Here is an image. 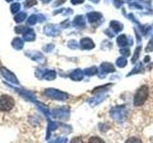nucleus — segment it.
<instances>
[{"label": "nucleus", "mask_w": 153, "mask_h": 143, "mask_svg": "<svg viewBox=\"0 0 153 143\" xmlns=\"http://www.w3.org/2000/svg\"><path fill=\"white\" fill-rule=\"evenodd\" d=\"M14 105H16V101H14V99L11 95L3 94L0 97V112L3 113L11 112L13 109Z\"/></svg>", "instance_id": "f257e3e1"}, {"label": "nucleus", "mask_w": 153, "mask_h": 143, "mask_svg": "<svg viewBox=\"0 0 153 143\" xmlns=\"http://www.w3.org/2000/svg\"><path fill=\"white\" fill-rule=\"evenodd\" d=\"M147 95H148L147 87H146V86H142V87L138 90V92L135 94V97H134V104H135L136 106L142 105L146 100Z\"/></svg>", "instance_id": "f03ea898"}, {"label": "nucleus", "mask_w": 153, "mask_h": 143, "mask_svg": "<svg viewBox=\"0 0 153 143\" xmlns=\"http://www.w3.org/2000/svg\"><path fill=\"white\" fill-rule=\"evenodd\" d=\"M45 20V17L42 14H33L28 19V24L30 25H35L36 22H43Z\"/></svg>", "instance_id": "7ed1b4c3"}, {"label": "nucleus", "mask_w": 153, "mask_h": 143, "mask_svg": "<svg viewBox=\"0 0 153 143\" xmlns=\"http://www.w3.org/2000/svg\"><path fill=\"white\" fill-rule=\"evenodd\" d=\"M45 33L47 35H50V36H55L56 35H59V31L54 26V25H47L45 27V30H44Z\"/></svg>", "instance_id": "20e7f679"}, {"label": "nucleus", "mask_w": 153, "mask_h": 143, "mask_svg": "<svg viewBox=\"0 0 153 143\" xmlns=\"http://www.w3.org/2000/svg\"><path fill=\"white\" fill-rule=\"evenodd\" d=\"M35 32L33 29H26V31L23 32V38L26 41H32L35 39Z\"/></svg>", "instance_id": "39448f33"}, {"label": "nucleus", "mask_w": 153, "mask_h": 143, "mask_svg": "<svg viewBox=\"0 0 153 143\" xmlns=\"http://www.w3.org/2000/svg\"><path fill=\"white\" fill-rule=\"evenodd\" d=\"M80 46L83 49H92L94 47V43L90 38H83L80 41Z\"/></svg>", "instance_id": "423d86ee"}, {"label": "nucleus", "mask_w": 153, "mask_h": 143, "mask_svg": "<svg viewBox=\"0 0 153 143\" xmlns=\"http://www.w3.org/2000/svg\"><path fill=\"white\" fill-rule=\"evenodd\" d=\"M87 18L89 22H96L102 18V15L99 13H91L87 14Z\"/></svg>", "instance_id": "0eeeda50"}, {"label": "nucleus", "mask_w": 153, "mask_h": 143, "mask_svg": "<svg viewBox=\"0 0 153 143\" xmlns=\"http://www.w3.org/2000/svg\"><path fill=\"white\" fill-rule=\"evenodd\" d=\"M27 17V13H24V12H21V13H17L16 16H14V21H16V23H20L22 21H24L26 19Z\"/></svg>", "instance_id": "6e6552de"}, {"label": "nucleus", "mask_w": 153, "mask_h": 143, "mask_svg": "<svg viewBox=\"0 0 153 143\" xmlns=\"http://www.w3.org/2000/svg\"><path fill=\"white\" fill-rule=\"evenodd\" d=\"M110 26H111V28L113 29V30L117 32L123 30V25L118 21H112L111 24H110Z\"/></svg>", "instance_id": "1a4fd4ad"}, {"label": "nucleus", "mask_w": 153, "mask_h": 143, "mask_svg": "<svg viewBox=\"0 0 153 143\" xmlns=\"http://www.w3.org/2000/svg\"><path fill=\"white\" fill-rule=\"evenodd\" d=\"M13 48H16L17 50L21 49L23 47V41L20 39V38H14L13 41Z\"/></svg>", "instance_id": "9d476101"}, {"label": "nucleus", "mask_w": 153, "mask_h": 143, "mask_svg": "<svg viewBox=\"0 0 153 143\" xmlns=\"http://www.w3.org/2000/svg\"><path fill=\"white\" fill-rule=\"evenodd\" d=\"M118 42V45L119 46H124L127 44V40H126V35H120L117 39Z\"/></svg>", "instance_id": "9b49d317"}, {"label": "nucleus", "mask_w": 153, "mask_h": 143, "mask_svg": "<svg viewBox=\"0 0 153 143\" xmlns=\"http://www.w3.org/2000/svg\"><path fill=\"white\" fill-rule=\"evenodd\" d=\"M74 24L76 26H81V25H84V19L83 17L79 15V16H76L74 20Z\"/></svg>", "instance_id": "f8f14e48"}, {"label": "nucleus", "mask_w": 153, "mask_h": 143, "mask_svg": "<svg viewBox=\"0 0 153 143\" xmlns=\"http://www.w3.org/2000/svg\"><path fill=\"white\" fill-rule=\"evenodd\" d=\"M88 143H105L104 140H102V138H100L98 136H92L89 138Z\"/></svg>", "instance_id": "ddd939ff"}, {"label": "nucleus", "mask_w": 153, "mask_h": 143, "mask_svg": "<svg viewBox=\"0 0 153 143\" xmlns=\"http://www.w3.org/2000/svg\"><path fill=\"white\" fill-rule=\"evenodd\" d=\"M19 10H20V4H19V3H13V4H12V6H11V12L13 13H18Z\"/></svg>", "instance_id": "4468645a"}, {"label": "nucleus", "mask_w": 153, "mask_h": 143, "mask_svg": "<svg viewBox=\"0 0 153 143\" xmlns=\"http://www.w3.org/2000/svg\"><path fill=\"white\" fill-rule=\"evenodd\" d=\"M102 69L105 72H113L114 71V68L111 64H108V63H103L102 65Z\"/></svg>", "instance_id": "2eb2a0df"}, {"label": "nucleus", "mask_w": 153, "mask_h": 143, "mask_svg": "<svg viewBox=\"0 0 153 143\" xmlns=\"http://www.w3.org/2000/svg\"><path fill=\"white\" fill-rule=\"evenodd\" d=\"M117 65L119 67H123L126 65V59L123 58V57H121V58H119L117 60Z\"/></svg>", "instance_id": "dca6fc26"}, {"label": "nucleus", "mask_w": 153, "mask_h": 143, "mask_svg": "<svg viewBox=\"0 0 153 143\" xmlns=\"http://www.w3.org/2000/svg\"><path fill=\"white\" fill-rule=\"evenodd\" d=\"M126 143H142L141 139H139L137 137H130L129 139L126 140Z\"/></svg>", "instance_id": "f3484780"}, {"label": "nucleus", "mask_w": 153, "mask_h": 143, "mask_svg": "<svg viewBox=\"0 0 153 143\" xmlns=\"http://www.w3.org/2000/svg\"><path fill=\"white\" fill-rule=\"evenodd\" d=\"M36 4V0H26L25 2V6L27 8H30V7H33V5Z\"/></svg>", "instance_id": "a211bd4d"}, {"label": "nucleus", "mask_w": 153, "mask_h": 143, "mask_svg": "<svg viewBox=\"0 0 153 143\" xmlns=\"http://www.w3.org/2000/svg\"><path fill=\"white\" fill-rule=\"evenodd\" d=\"M26 29L27 28H24V27H16V30H14V31H16V32H25L26 31Z\"/></svg>", "instance_id": "6ab92c4d"}, {"label": "nucleus", "mask_w": 153, "mask_h": 143, "mask_svg": "<svg viewBox=\"0 0 153 143\" xmlns=\"http://www.w3.org/2000/svg\"><path fill=\"white\" fill-rule=\"evenodd\" d=\"M85 73H88L89 75H92L93 74L96 73V68H91V69H88V70H86L85 71Z\"/></svg>", "instance_id": "aec40b11"}, {"label": "nucleus", "mask_w": 153, "mask_h": 143, "mask_svg": "<svg viewBox=\"0 0 153 143\" xmlns=\"http://www.w3.org/2000/svg\"><path fill=\"white\" fill-rule=\"evenodd\" d=\"M71 143H83V141L81 140L80 137H76V138H74V139L71 141Z\"/></svg>", "instance_id": "412c9836"}, {"label": "nucleus", "mask_w": 153, "mask_h": 143, "mask_svg": "<svg viewBox=\"0 0 153 143\" xmlns=\"http://www.w3.org/2000/svg\"><path fill=\"white\" fill-rule=\"evenodd\" d=\"M153 50V42L150 41L149 43H148V46L146 47V52H150Z\"/></svg>", "instance_id": "4be33fe9"}, {"label": "nucleus", "mask_w": 153, "mask_h": 143, "mask_svg": "<svg viewBox=\"0 0 153 143\" xmlns=\"http://www.w3.org/2000/svg\"><path fill=\"white\" fill-rule=\"evenodd\" d=\"M114 3L117 7H121V5L123 4V1L122 0H114Z\"/></svg>", "instance_id": "5701e85b"}, {"label": "nucleus", "mask_w": 153, "mask_h": 143, "mask_svg": "<svg viewBox=\"0 0 153 143\" xmlns=\"http://www.w3.org/2000/svg\"><path fill=\"white\" fill-rule=\"evenodd\" d=\"M83 1H84V0H71L72 4H74V5H76V4H79V3H82Z\"/></svg>", "instance_id": "b1692460"}, {"label": "nucleus", "mask_w": 153, "mask_h": 143, "mask_svg": "<svg viewBox=\"0 0 153 143\" xmlns=\"http://www.w3.org/2000/svg\"><path fill=\"white\" fill-rule=\"evenodd\" d=\"M65 2V0H57V1L55 3V6H59V5H61Z\"/></svg>", "instance_id": "393cba45"}, {"label": "nucleus", "mask_w": 153, "mask_h": 143, "mask_svg": "<svg viewBox=\"0 0 153 143\" xmlns=\"http://www.w3.org/2000/svg\"><path fill=\"white\" fill-rule=\"evenodd\" d=\"M41 1L43 2V3H49L51 0H41Z\"/></svg>", "instance_id": "a878e982"}, {"label": "nucleus", "mask_w": 153, "mask_h": 143, "mask_svg": "<svg viewBox=\"0 0 153 143\" xmlns=\"http://www.w3.org/2000/svg\"><path fill=\"white\" fill-rule=\"evenodd\" d=\"M92 1H94V2H98L99 0H92Z\"/></svg>", "instance_id": "bb28decb"}, {"label": "nucleus", "mask_w": 153, "mask_h": 143, "mask_svg": "<svg viewBox=\"0 0 153 143\" xmlns=\"http://www.w3.org/2000/svg\"><path fill=\"white\" fill-rule=\"evenodd\" d=\"M6 1H8V2H11V1H13V0H6Z\"/></svg>", "instance_id": "cd10ccee"}]
</instances>
